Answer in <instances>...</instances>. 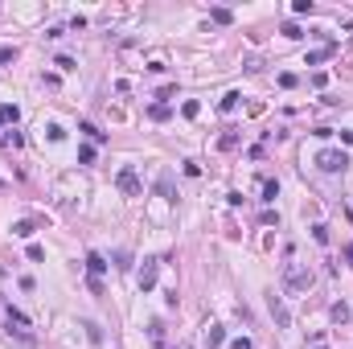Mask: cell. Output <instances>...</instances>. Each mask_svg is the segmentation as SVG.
<instances>
[{
	"mask_svg": "<svg viewBox=\"0 0 353 349\" xmlns=\"http://www.w3.org/2000/svg\"><path fill=\"white\" fill-rule=\"evenodd\" d=\"M316 165L325 169V173H345L349 169V156L341 148H325V152H316Z\"/></svg>",
	"mask_w": 353,
	"mask_h": 349,
	"instance_id": "cell-1",
	"label": "cell"
},
{
	"mask_svg": "<svg viewBox=\"0 0 353 349\" xmlns=\"http://www.w3.org/2000/svg\"><path fill=\"white\" fill-rule=\"evenodd\" d=\"M156 275H160V259H144V267H140V275H136L140 292H152V288H156Z\"/></svg>",
	"mask_w": 353,
	"mask_h": 349,
	"instance_id": "cell-3",
	"label": "cell"
},
{
	"mask_svg": "<svg viewBox=\"0 0 353 349\" xmlns=\"http://www.w3.org/2000/svg\"><path fill=\"white\" fill-rule=\"evenodd\" d=\"M156 193H160V197H169V202H177V197H173V177H169V173H160V177H156Z\"/></svg>",
	"mask_w": 353,
	"mask_h": 349,
	"instance_id": "cell-7",
	"label": "cell"
},
{
	"mask_svg": "<svg viewBox=\"0 0 353 349\" xmlns=\"http://www.w3.org/2000/svg\"><path fill=\"white\" fill-rule=\"evenodd\" d=\"M267 308H271V316H275V325L279 329H287V325H292V312H287V304H283V296H267Z\"/></svg>",
	"mask_w": 353,
	"mask_h": 349,
	"instance_id": "cell-4",
	"label": "cell"
},
{
	"mask_svg": "<svg viewBox=\"0 0 353 349\" xmlns=\"http://www.w3.org/2000/svg\"><path fill=\"white\" fill-rule=\"evenodd\" d=\"M263 197H267V202L279 197V181H263Z\"/></svg>",
	"mask_w": 353,
	"mask_h": 349,
	"instance_id": "cell-13",
	"label": "cell"
},
{
	"mask_svg": "<svg viewBox=\"0 0 353 349\" xmlns=\"http://www.w3.org/2000/svg\"><path fill=\"white\" fill-rule=\"evenodd\" d=\"M230 349H255V345H250V337H234V341H230Z\"/></svg>",
	"mask_w": 353,
	"mask_h": 349,
	"instance_id": "cell-22",
	"label": "cell"
},
{
	"mask_svg": "<svg viewBox=\"0 0 353 349\" xmlns=\"http://www.w3.org/2000/svg\"><path fill=\"white\" fill-rule=\"evenodd\" d=\"M206 341H210V345H222V341H226V329H218V325H210V329H206Z\"/></svg>",
	"mask_w": 353,
	"mask_h": 349,
	"instance_id": "cell-9",
	"label": "cell"
},
{
	"mask_svg": "<svg viewBox=\"0 0 353 349\" xmlns=\"http://www.w3.org/2000/svg\"><path fill=\"white\" fill-rule=\"evenodd\" d=\"M17 58V49H9V45H0V66H5V62H13Z\"/></svg>",
	"mask_w": 353,
	"mask_h": 349,
	"instance_id": "cell-23",
	"label": "cell"
},
{
	"mask_svg": "<svg viewBox=\"0 0 353 349\" xmlns=\"http://www.w3.org/2000/svg\"><path fill=\"white\" fill-rule=\"evenodd\" d=\"M9 325H17V329H25L29 321H25V312H17V308H9Z\"/></svg>",
	"mask_w": 353,
	"mask_h": 349,
	"instance_id": "cell-18",
	"label": "cell"
},
{
	"mask_svg": "<svg viewBox=\"0 0 353 349\" xmlns=\"http://www.w3.org/2000/svg\"><path fill=\"white\" fill-rule=\"evenodd\" d=\"M325 58H333V45H320V49H312V54H308V66H316V62H325Z\"/></svg>",
	"mask_w": 353,
	"mask_h": 349,
	"instance_id": "cell-8",
	"label": "cell"
},
{
	"mask_svg": "<svg viewBox=\"0 0 353 349\" xmlns=\"http://www.w3.org/2000/svg\"><path fill=\"white\" fill-rule=\"evenodd\" d=\"M181 115H185V119H197V115H201V103H197V99H189V103L181 107Z\"/></svg>",
	"mask_w": 353,
	"mask_h": 349,
	"instance_id": "cell-11",
	"label": "cell"
},
{
	"mask_svg": "<svg viewBox=\"0 0 353 349\" xmlns=\"http://www.w3.org/2000/svg\"><path fill=\"white\" fill-rule=\"evenodd\" d=\"M78 132H86V136H90V140H103V132H99V128H94V123H86V119H82V123H78Z\"/></svg>",
	"mask_w": 353,
	"mask_h": 349,
	"instance_id": "cell-15",
	"label": "cell"
},
{
	"mask_svg": "<svg viewBox=\"0 0 353 349\" xmlns=\"http://www.w3.org/2000/svg\"><path fill=\"white\" fill-rule=\"evenodd\" d=\"M13 234H17V238H29V234H33V222H17Z\"/></svg>",
	"mask_w": 353,
	"mask_h": 349,
	"instance_id": "cell-14",
	"label": "cell"
},
{
	"mask_svg": "<svg viewBox=\"0 0 353 349\" xmlns=\"http://www.w3.org/2000/svg\"><path fill=\"white\" fill-rule=\"evenodd\" d=\"M283 283H287L292 292H308V288H312V271H304V267H296V263H287V267H283Z\"/></svg>",
	"mask_w": 353,
	"mask_h": 349,
	"instance_id": "cell-2",
	"label": "cell"
},
{
	"mask_svg": "<svg viewBox=\"0 0 353 349\" xmlns=\"http://www.w3.org/2000/svg\"><path fill=\"white\" fill-rule=\"evenodd\" d=\"M115 185L123 189L127 197H136L140 193V177H136V169H119V177H115Z\"/></svg>",
	"mask_w": 353,
	"mask_h": 349,
	"instance_id": "cell-5",
	"label": "cell"
},
{
	"mask_svg": "<svg viewBox=\"0 0 353 349\" xmlns=\"http://www.w3.org/2000/svg\"><path fill=\"white\" fill-rule=\"evenodd\" d=\"M238 99H242V94H238V90H230V94H222V103H218V107H222V111H234V107H238Z\"/></svg>",
	"mask_w": 353,
	"mask_h": 349,
	"instance_id": "cell-10",
	"label": "cell"
},
{
	"mask_svg": "<svg viewBox=\"0 0 353 349\" xmlns=\"http://www.w3.org/2000/svg\"><path fill=\"white\" fill-rule=\"evenodd\" d=\"M341 140H345V144H353V132H341Z\"/></svg>",
	"mask_w": 353,
	"mask_h": 349,
	"instance_id": "cell-24",
	"label": "cell"
},
{
	"mask_svg": "<svg viewBox=\"0 0 353 349\" xmlns=\"http://www.w3.org/2000/svg\"><path fill=\"white\" fill-rule=\"evenodd\" d=\"M210 17H214V21H218V25H230V21H234V17H230V9H214V13H210Z\"/></svg>",
	"mask_w": 353,
	"mask_h": 349,
	"instance_id": "cell-16",
	"label": "cell"
},
{
	"mask_svg": "<svg viewBox=\"0 0 353 349\" xmlns=\"http://www.w3.org/2000/svg\"><path fill=\"white\" fill-rule=\"evenodd\" d=\"M86 271H90V275H94V279H99V275H103V271H107V259H103V255H99V251H86Z\"/></svg>",
	"mask_w": 353,
	"mask_h": 349,
	"instance_id": "cell-6",
	"label": "cell"
},
{
	"mask_svg": "<svg viewBox=\"0 0 353 349\" xmlns=\"http://www.w3.org/2000/svg\"><path fill=\"white\" fill-rule=\"evenodd\" d=\"M218 144H222V148H226V152H230V148H234V144H238V136H234V132H226V136H222V140H218Z\"/></svg>",
	"mask_w": 353,
	"mask_h": 349,
	"instance_id": "cell-21",
	"label": "cell"
},
{
	"mask_svg": "<svg viewBox=\"0 0 353 349\" xmlns=\"http://www.w3.org/2000/svg\"><path fill=\"white\" fill-rule=\"evenodd\" d=\"M17 115H21V111H17L13 103H5V107H0V123H17Z\"/></svg>",
	"mask_w": 353,
	"mask_h": 349,
	"instance_id": "cell-12",
	"label": "cell"
},
{
	"mask_svg": "<svg viewBox=\"0 0 353 349\" xmlns=\"http://www.w3.org/2000/svg\"><path fill=\"white\" fill-rule=\"evenodd\" d=\"M21 144V132H9V136H0V148H17Z\"/></svg>",
	"mask_w": 353,
	"mask_h": 349,
	"instance_id": "cell-19",
	"label": "cell"
},
{
	"mask_svg": "<svg viewBox=\"0 0 353 349\" xmlns=\"http://www.w3.org/2000/svg\"><path fill=\"white\" fill-rule=\"evenodd\" d=\"M148 115H152V119H169V107H165V103H152Z\"/></svg>",
	"mask_w": 353,
	"mask_h": 349,
	"instance_id": "cell-17",
	"label": "cell"
},
{
	"mask_svg": "<svg viewBox=\"0 0 353 349\" xmlns=\"http://www.w3.org/2000/svg\"><path fill=\"white\" fill-rule=\"evenodd\" d=\"M283 37H304V33H300L296 21H283Z\"/></svg>",
	"mask_w": 353,
	"mask_h": 349,
	"instance_id": "cell-20",
	"label": "cell"
}]
</instances>
